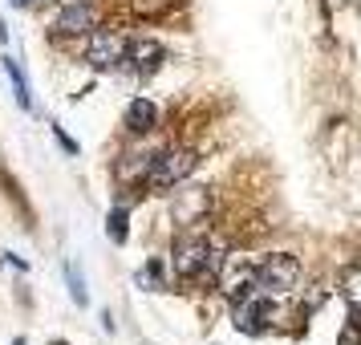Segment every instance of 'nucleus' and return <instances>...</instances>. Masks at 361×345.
<instances>
[{"instance_id":"nucleus-1","label":"nucleus","mask_w":361,"mask_h":345,"mask_svg":"<svg viewBox=\"0 0 361 345\" xmlns=\"http://www.w3.org/2000/svg\"><path fill=\"white\" fill-rule=\"evenodd\" d=\"M171 264H175V277L179 280H199V277H219L228 256L199 231H183L175 240V252H171Z\"/></svg>"},{"instance_id":"nucleus-2","label":"nucleus","mask_w":361,"mask_h":345,"mask_svg":"<svg viewBox=\"0 0 361 345\" xmlns=\"http://www.w3.org/2000/svg\"><path fill=\"white\" fill-rule=\"evenodd\" d=\"M296 280H300V260L288 256V252H276V256H264L252 268V289L264 296H276V293H293Z\"/></svg>"},{"instance_id":"nucleus-3","label":"nucleus","mask_w":361,"mask_h":345,"mask_svg":"<svg viewBox=\"0 0 361 345\" xmlns=\"http://www.w3.org/2000/svg\"><path fill=\"white\" fill-rule=\"evenodd\" d=\"M199 167V155L187 147H175V150H159L154 155V163L147 171V187L150 191H171V187H179L187 175H195Z\"/></svg>"},{"instance_id":"nucleus-4","label":"nucleus","mask_w":361,"mask_h":345,"mask_svg":"<svg viewBox=\"0 0 361 345\" xmlns=\"http://www.w3.org/2000/svg\"><path fill=\"white\" fill-rule=\"evenodd\" d=\"M122 57H126V37H118V33H94L90 45H85V66L98 69V73L118 69Z\"/></svg>"},{"instance_id":"nucleus-5","label":"nucleus","mask_w":361,"mask_h":345,"mask_svg":"<svg viewBox=\"0 0 361 345\" xmlns=\"http://www.w3.org/2000/svg\"><path fill=\"white\" fill-rule=\"evenodd\" d=\"M272 325V301L264 293H247L244 301H235V329L247 337H260Z\"/></svg>"},{"instance_id":"nucleus-6","label":"nucleus","mask_w":361,"mask_h":345,"mask_svg":"<svg viewBox=\"0 0 361 345\" xmlns=\"http://www.w3.org/2000/svg\"><path fill=\"white\" fill-rule=\"evenodd\" d=\"M166 61V49L159 41H130L126 45V57H122V69L134 73V78H150V73H159Z\"/></svg>"},{"instance_id":"nucleus-7","label":"nucleus","mask_w":361,"mask_h":345,"mask_svg":"<svg viewBox=\"0 0 361 345\" xmlns=\"http://www.w3.org/2000/svg\"><path fill=\"white\" fill-rule=\"evenodd\" d=\"M61 37H85L98 29V8L90 4V0H73L66 4L61 13H57V25H53Z\"/></svg>"},{"instance_id":"nucleus-8","label":"nucleus","mask_w":361,"mask_h":345,"mask_svg":"<svg viewBox=\"0 0 361 345\" xmlns=\"http://www.w3.org/2000/svg\"><path fill=\"white\" fill-rule=\"evenodd\" d=\"M154 155H159V150H147V147L126 150V155L118 159V167H114L118 183H138V179H147V171H150V163H154Z\"/></svg>"},{"instance_id":"nucleus-9","label":"nucleus","mask_w":361,"mask_h":345,"mask_svg":"<svg viewBox=\"0 0 361 345\" xmlns=\"http://www.w3.org/2000/svg\"><path fill=\"white\" fill-rule=\"evenodd\" d=\"M122 118H126V131L130 134H150L154 126H159V106H154L150 98H134Z\"/></svg>"},{"instance_id":"nucleus-10","label":"nucleus","mask_w":361,"mask_h":345,"mask_svg":"<svg viewBox=\"0 0 361 345\" xmlns=\"http://www.w3.org/2000/svg\"><path fill=\"white\" fill-rule=\"evenodd\" d=\"M207 191H183V199L175 203V224H183V228H191L199 215L207 212Z\"/></svg>"},{"instance_id":"nucleus-11","label":"nucleus","mask_w":361,"mask_h":345,"mask_svg":"<svg viewBox=\"0 0 361 345\" xmlns=\"http://www.w3.org/2000/svg\"><path fill=\"white\" fill-rule=\"evenodd\" d=\"M0 66H4V73H8V82H13V94H17V106H20V110H29L33 102H29V85H25V73H20V66L13 61V57H0Z\"/></svg>"},{"instance_id":"nucleus-12","label":"nucleus","mask_w":361,"mask_h":345,"mask_svg":"<svg viewBox=\"0 0 361 345\" xmlns=\"http://www.w3.org/2000/svg\"><path fill=\"white\" fill-rule=\"evenodd\" d=\"M134 284H138V289H147V293H159V289L166 284L163 260H150L147 268H138V272H134Z\"/></svg>"},{"instance_id":"nucleus-13","label":"nucleus","mask_w":361,"mask_h":345,"mask_svg":"<svg viewBox=\"0 0 361 345\" xmlns=\"http://www.w3.org/2000/svg\"><path fill=\"white\" fill-rule=\"evenodd\" d=\"M66 280H69L73 301H78V305H90V293H85V280H82V272H78V264H66Z\"/></svg>"},{"instance_id":"nucleus-14","label":"nucleus","mask_w":361,"mask_h":345,"mask_svg":"<svg viewBox=\"0 0 361 345\" xmlns=\"http://www.w3.org/2000/svg\"><path fill=\"white\" fill-rule=\"evenodd\" d=\"M171 4H175V0H130V8L138 17H163Z\"/></svg>"},{"instance_id":"nucleus-15","label":"nucleus","mask_w":361,"mask_h":345,"mask_svg":"<svg viewBox=\"0 0 361 345\" xmlns=\"http://www.w3.org/2000/svg\"><path fill=\"white\" fill-rule=\"evenodd\" d=\"M126 219H130L126 207H114V212H110V240H114V244H126Z\"/></svg>"},{"instance_id":"nucleus-16","label":"nucleus","mask_w":361,"mask_h":345,"mask_svg":"<svg viewBox=\"0 0 361 345\" xmlns=\"http://www.w3.org/2000/svg\"><path fill=\"white\" fill-rule=\"evenodd\" d=\"M13 4H17V8H25V4H29V0H13Z\"/></svg>"}]
</instances>
